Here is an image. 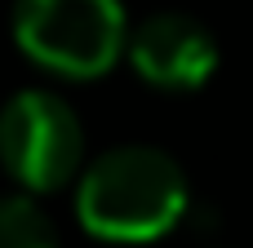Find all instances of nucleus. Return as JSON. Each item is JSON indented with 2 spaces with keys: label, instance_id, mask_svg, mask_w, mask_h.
Wrapping results in <instances>:
<instances>
[{
  "label": "nucleus",
  "instance_id": "f257e3e1",
  "mask_svg": "<svg viewBox=\"0 0 253 248\" xmlns=\"http://www.w3.org/2000/svg\"><path fill=\"white\" fill-rule=\"evenodd\" d=\"M187 213L182 164L147 142L102 151L76 177V217L102 244H151Z\"/></svg>",
  "mask_w": 253,
  "mask_h": 248
},
{
  "label": "nucleus",
  "instance_id": "f03ea898",
  "mask_svg": "<svg viewBox=\"0 0 253 248\" xmlns=\"http://www.w3.org/2000/svg\"><path fill=\"white\" fill-rule=\"evenodd\" d=\"M18 53L71 84L102 80L129 49L120 0H13Z\"/></svg>",
  "mask_w": 253,
  "mask_h": 248
},
{
  "label": "nucleus",
  "instance_id": "7ed1b4c3",
  "mask_svg": "<svg viewBox=\"0 0 253 248\" xmlns=\"http://www.w3.org/2000/svg\"><path fill=\"white\" fill-rule=\"evenodd\" d=\"M0 169L18 191L53 195L84 173L80 115L49 89H22L0 106Z\"/></svg>",
  "mask_w": 253,
  "mask_h": 248
},
{
  "label": "nucleus",
  "instance_id": "20e7f679",
  "mask_svg": "<svg viewBox=\"0 0 253 248\" xmlns=\"http://www.w3.org/2000/svg\"><path fill=\"white\" fill-rule=\"evenodd\" d=\"M125 62L133 75L160 93H196L218 71V40L191 13H151L129 31Z\"/></svg>",
  "mask_w": 253,
  "mask_h": 248
},
{
  "label": "nucleus",
  "instance_id": "39448f33",
  "mask_svg": "<svg viewBox=\"0 0 253 248\" xmlns=\"http://www.w3.org/2000/svg\"><path fill=\"white\" fill-rule=\"evenodd\" d=\"M0 248H58V226L31 191L0 195Z\"/></svg>",
  "mask_w": 253,
  "mask_h": 248
}]
</instances>
